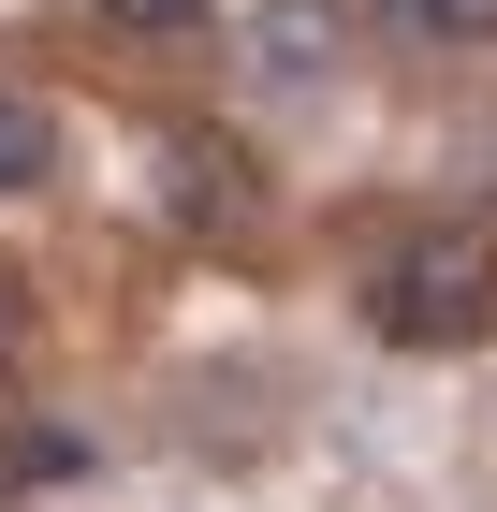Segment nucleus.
I'll return each instance as SVG.
<instances>
[{
	"mask_svg": "<svg viewBox=\"0 0 497 512\" xmlns=\"http://www.w3.org/2000/svg\"><path fill=\"white\" fill-rule=\"evenodd\" d=\"M381 30L424 59H468V44H497V0H381Z\"/></svg>",
	"mask_w": 497,
	"mask_h": 512,
	"instance_id": "4",
	"label": "nucleus"
},
{
	"mask_svg": "<svg viewBox=\"0 0 497 512\" xmlns=\"http://www.w3.org/2000/svg\"><path fill=\"white\" fill-rule=\"evenodd\" d=\"M103 30H132V44H161V30H205V0H103Z\"/></svg>",
	"mask_w": 497,
	"mask_h": 512,
	"instance_id": "5",
	"label": "nucleus"
},
{
	"mask_svg": "<svg viewBox=\"0 0 497 512\" xmlns=\"http://www.w3.org/2000/svg\"><path fill=\"white\" fill-rule=\"evenodd\" d=\"M44 176H59V118H44L30 88H0V205H30Z\"/></svg>",
	"mask_w": 497,
	"mask_h": 512,
	"instance_id": "3",
	"label": "nucleus"
},
{
	"mask_svg": "<svg viewBox=\"0 0 497 512\" xmlns=\"http://www.w3.org/2000/svg\"><path fill=\"white\" fill-rule=\"evenodd\" d=\"M351 59V15L337 0H264V15H249V74L264 88H322Z\"/></svg>",
	"mask_w": 497,
	"mask_h": 512,
	"instance_id": "2",
	"label": "nucleus"
},
{
	"mask_svg": "<svg viewBox=\"0 0 497 512\" xmlns=\"http://www.w3.org/2000/svg\"><path fill=\"white\" fill-rule=\"evenodd\" d=\"M15 366H30V278L0 264V381H15Z\"/></svg>",
	"mask_w": 497,
	"mask_h": 512,
	"instance_id": "6",
	"label": "nucleus"
},
{
	"mask_svg": "<svg viewBox=\"0 0 497 512\" xmlns=\"http://www.w3.org/2000/svg\"><path fill=\"white\" fill-rule=\"evenodd\" d=\"M366 322H381L395 352H483L497 337V235H468V220L395 235L381 278H366Z\"/></svg>",
	"mask_w": 497,
	"mask_h": 512,
	"instance_id": "1",
	"label": "nucleus"
}]
</instances>
